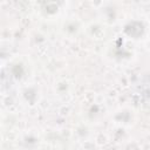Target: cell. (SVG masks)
Returning <instances> with one entry per match:
<instances>
[{
  "label": "cell",
  "mask_w": 150,
  "mask_h": 150,
  "mask_svg": "<svg viewBox=\"0 0 150 150\" xmlns=\"http://www.w3.org/2000/svg\"><path fill=\"white\" fill-rule=\"evenodd\" d=\"M125 32L129 35H131L134 38H137L143 33V25L139 23V22H131L125 27Z\"/></svg>",
  "instance_id": "1"
}]
</instances>
